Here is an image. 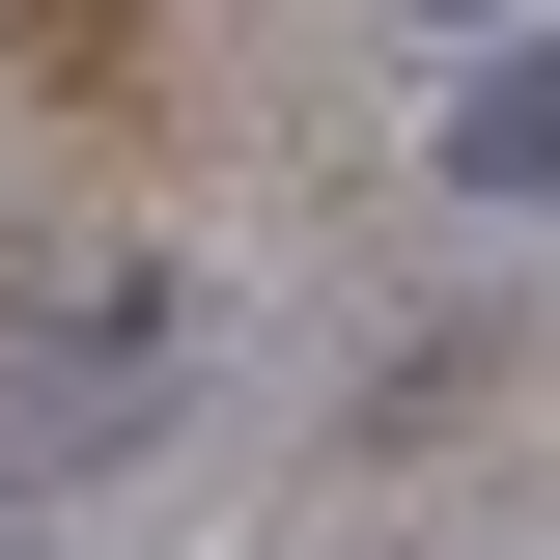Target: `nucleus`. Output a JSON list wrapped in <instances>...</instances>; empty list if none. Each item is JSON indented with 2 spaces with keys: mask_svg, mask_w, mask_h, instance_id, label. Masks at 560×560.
<instances>
[{
  "mask_svg": "<svg viewBox=\"0 0 560 560\" xmlns=\"http://www.w3.org/2000/svg\"><path fill=\"white\" fill-rule=\"evenodd\" d=\"M168 337H197V280L168 253H84L57 308H28V448H140V420H168Z\"/></svg>",
  "mask_w": 560,
  "mask_h": 560,
  "instance_id": "nucleus-1",
  "label": "nucleus"
},
{
  "mask_svg": "<svg viewBox=\"0 0 560 560\" xmlns=\"http://www.w3.org/2000/svg\"><path fill=\"white\" fill-rule=\"evenodd\" d=\"M448 28H533V0H448Z\"/></svg>",
  "mask_w": 560,
  "mask_h": 560,
  "instance_id": "nucleus-4",
  "label": "nucleus"
},
{
  "mask_svg": "<svg viewBox=\"0 0 560 560\" xmlns=\"http://www.w3.org/2000/svg\"><path fill=\"white\" fill-rule=\"evenodd\" d=\"M448 197H560V28H477V84H448Z\"/></svg>",
  "mask_w": 560,
  "mask_h": 560,
  "instance_id": "nucleus-2",
  "label": "nucleus"
},
{
  "mask_svg": "<svg viewBox=\"0 0 560 560\" xmlns=\"http://www.w3.org/2000/svg\"><path fill=\"white\" fill-rule=\"evenodd\" d=\"M0 504H28V420H0Z\"/></svg>",
  "mask_w": 560,
  "mask_h": 560,
  "instance_id": "nucleus-3",
  "label": "nucleus"
}]
</instances>
